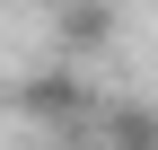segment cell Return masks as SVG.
Listing matches in <instances>:
<instances>
[{
	"label": "cell",
	"instance_id": "1",
	"mask_svg": "<svg viewBox=\"0 0 158 150\" xmlns=\"http://www.w3.org/2000/svg\"><path fill=\"white\" fill-rule=\"evenodd\" d=\"M9 106L27 124H44V133H70V124L97 115V88L79 80V62H44V71H27V80L9 88Z\"/></svg>",
	"mask_w": 158,
	"mask_h": 150
},
{
	"label": "cell",
	"instance_id": "2",
	"mask_svg": "<svg viewBox=\"0 0 158 150\" xmlns=\"http://www.w3.org/2000/svg\"><path fill=\"white\" fill-rule=\"evenodd\" d=\"M53 35H62V62H88V53L114 44V9H106V0H62Z\"/></svg>",
	"mask_w": 158,
	"mask_h": 150
},
{
	"label": "cell",
	"instance_id": "3",
	"mask_svg": "<svg viewBox=\"0 0 158 150\" xmlns=\"http://www.w3.org/2000/svg\"><path fill=\"white\" fill-rule=\"evenodd\" d=\"M149 150H158V141H149Z\"/></svg>",
	"mask_w": 158,
	"mask_h": 150
}]
</instances>
